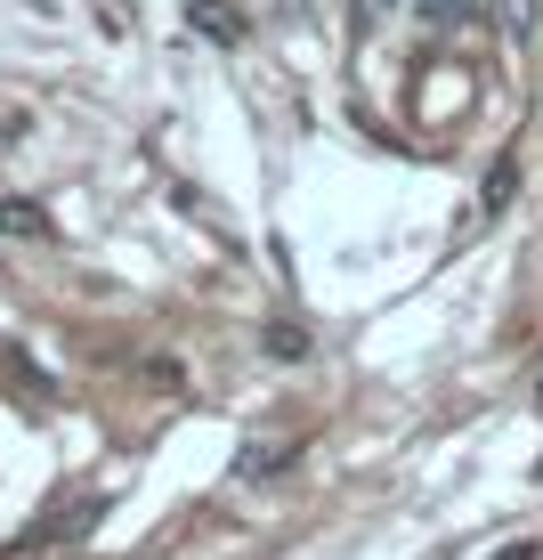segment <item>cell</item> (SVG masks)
<instances>
[{
	"label": "cell",
	"mask_w": 543,
	"mask_h": 560,
	"mask_svg": "<svg viewBox=\"0 0 543 560\" xmlns=\"http://www.w3.org/2000/svg\"><path fill=\"white\" fill-rule=\"evenodd\" d=\"M293 439H251V447L236 455V479H251V488H260V479H276V471H293Z\"/></svg>",
	"instance_id": "6da1fadb"
},
{
	"label": "cell",
	"mask_w": 543,
	"mask_h": 560,
	"mask_svg": "<svg viewBox=\"0 0 543 560\" xmlns=\"http://www.w3.org/2000/svg\"><path fill=\"white\" fill-rule=\"evenodd\" d=\"M187 25H196L203 42H220V49H236V42H244V16H236V9H220V0H196V9H187Z\"/></svg>",
	"instance_id": "7a4b0ae2"
},
{
	"label": "cell",
	"mask_w": 543,
	"mask_h": 560,
	"mask_svg": "<svg viewBox=\"0 0 543 560\" xmlns=\"http://www.w3.org/2000/svg\"><path fill=\"white\" fill-rule=\"evenodd\" d=\"M0 236H49V211L33 196H0Z\"/></svg>",
	"instance_id": "3957f363"
},
{
	"label": "cell",
	"mask_w": 543,
	"mask_h": 560,
	"mask_svg": "<svg viewBox=\"0 0 543 560\" xmlns=\"http://www.w3.org/2000/svg\"><path fill=\"white\" fill-rule=\"evenodd\" d=\"M511 196H519V163L503 154V163L487 171V187H479V220H495V211H511Z\"/></svg>",
	"instance_id": "277c9868"
},
{
	"label": "cell",
	"mask_w": 543,
	"mask_h": 560,
	"mask_svg": "<svg viewBox=\"0 0 543 560\" xmlns=\"http://www.w3.org/2000/svg\"><path fill=\"white\" fill-rule=\"evenodd\" d=\"M260 350L276 358V365H300V358H308V334H300L293 317H284V325H268V334H260Z\"/></svg>",
	"instance_id": "5b68a950"
},
{
	"label": "cell",
	"mask_w": 543,
	"mask_h": 560,
	"mask_svg": "<svg viewBox=\"0 0 543 560\" xmlns=\"http://www.w3.org/2000/svg\"><path fill=\"white\" fill-rule=\"evenodd\" d=\"M535 33V0H503V42H528Z\"/></svg>",
	"instance_id": "8992f818"
},
{
	"label": "cell",
	"mask_w": 543,
	"mask_h": 560,
	"mask_svg": "<svg viewBox=\"0 0 543 560\" xmlns=\"http://www.w3.org/2000/svg\"><path fill=\"white\" fill-rule=\"evenodd\" d=\"M535 552H543V545H535V536H511V545H495L487 560H535Z\"/></svg>",
	"instance_id": "52a82bcc"
},
{
	"label": "cell",
	"mask_w": 543,
	"mask_h": 560,
	"mask_svg": "<svg viewBox=\"0 0 543 560\" xmlns=\"http://www.w3.org/2000/svg\"><path fill=\"white\" fill-rule=\"evenodd\" d=\"M390 9H398V0H357V16H365V25H381Z\"/></svg>",
	"instance_id": "ba28073f"
},
{
	"label": "cell",
	"mask_w": 543,
	"mask_h": 560,
	"mask_svg": "<svg viewBox=\"0 0 543 560\" xmlns=\"http://www.w3.org/2000/svg\"><path fill=\"white\" fill-rule=\"evenodd\" d=\"M438 16H462V0H438Z\"/></svg>",
	"instance_id": "9c48e42d"
},
{
	"label": "cell",
	"mask_w": 543,
	"mask_h": 560,
	"mask_svg": "<svg viewBox=\"0 0 543 560\" xmlns=\"http://www.w3.org/2000/svg\"><path fill=\"white\" fill-rule=\"evenodd\" d=\"M535 407H543V374H535Z\"/></svg>",
	"instance_id": "30bf717a"
}]
</instances>
